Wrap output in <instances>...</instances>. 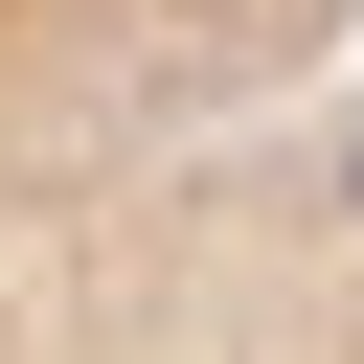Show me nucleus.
I'll use <instances>...</instances> for the list:
<instances>
[{"label":"nucleus","instance_id":"nucleus-2","mask_svg":"<svg viewBox=\"0 0 364 364\" xmlns=\"http://www.w3.org/2000/svg\"><path fill=\"white\" fill-rule=\"evenodd\" d=\"M318 68H364V0H0V250L296 114Z\"/></svg>","mask_w":364,"mask_h":364},{"label":"nucleus","instance_id":"nucleus-1","mask_svg":"<svg viewBox=\"0 0 364 364\" xmlns=\"http://www.w3.org/2000/svg\"><path fill=\"white\" fill-rule=\"evenodd\" d=\"M0 364H364V68L0 250Z\"/></svg>","mask_w":364,"mask_h":364}]
</instances>
